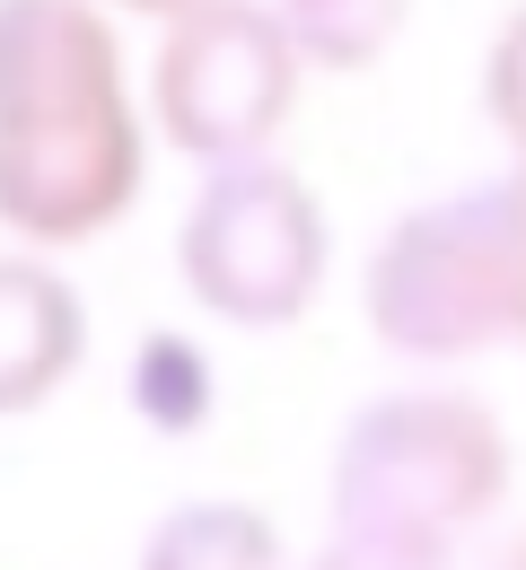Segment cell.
<instances>
[{"label":"cell","instance_id":"obj_6","mask_svg":"<svg viewBox=\"0 0 526 570\" xmlns=\"http://www.w3.org/2000/svg\"><path fill=\"white\" fill-rule=\"evenodd\" d=\"M88 360V298L44 255H0V422L53 404Z\"/></svg>","mask_w":526,"mask_h":570},{"label":"cell","instance_id":"obj_5","mask_svg":"<svg viewBox=\"0 0 526 570\" xmlns=\"http://www.w3.org/2000/svg\"><path fill=\"white\" fill-rule=\"evenodd\" d=\"M158 27H167L150 62L158 141L202 167L281 141L290 97H299V53L264 0H185Z\"/></svg>","mask_w":526,"mask_h":570},{"label":"cell","instance_id":"obj_8","mask_svg":"<svg viewBox=\"0 0 526 570\" xmlns=\"http://www.w3.org/2000/svg\"><path fill=\"white\" fill-rule=\"evenodd\" d=\"M272 518L264 509H237V500H193V509H167L150 535H141V562L176 570V562H272Z\"/></svg>","mask_w":526,"mask_h":570},{"label":"cell","instance_id":"obj_4","mask_svg":"<svg viewBox=\"0 0 526 570\" xmlns=\"http://www.w3.org/2000/svg\"><path fill=\"white\" fill-rule=\"evenodd\" d=\"M325 255H334V228L299 185V167H281L272 149L211 158L185 219H176L185 298L220 325H246V334L299 325L307 298L325 289Z\"/></svg>","mask_w":526,"mask_h":570},{"label":"cell","instance_id":"obj_2","mask_svg":"<svg viewBox=\"0 0 526 570\" xmlns=\"http://www.w3.org/2000/svg\"><path fill=\"white\" fill-rule=\"evenodd\" d=\"M509 492V430L474 395H369L334 439L325 483V562L343 570H430Z\"/></svg>","mask_w":526,"mask_h":570},{"label":"cell","instance_id":"obj_10","mask_svg":"<svg viewBox=\"0 0 526 570\" xmlns=\"http://www.w3.org/2000/svg\"><path fill=\"white\" fill-rule=\"evenodd\" d=\"M115 9H132V18H167V9H185V0H115Z\"/></svg>","mask_w":526,"mask_h":570},{"label":"cell","instance_id":"obj_9","mask_svg":"<svg viewBox=\"0 0 526 570\" xmlns=\"http://www.w3.org/2000/svg\"><path fill=\"white\" fill-rule=\"evenodd\" d=\"M132 413L158 430V439H185V430L211 422V360L185 334H150L132 352Z\"/></svg>","mask_w":526,"mask_h":570},{"label":"cell","instance_id":"obj_1","mask_svg":"<svg viewBox=\"0 0 526 570\" xmlns=\"http://www.w3.org/2000/svg\"><path fill=\"white\" fill-rule=\"evenodd\" d=\"M141 158L106 0H0V228L79 246L141 203Z\"/></svg>","mask_w":526,"mask_h":570},{"label":"cell","instance_id":"obj_7","mask_svg":"<svg viewBox=\"0 0 526 570\" xmlns=\"http://www.w3.org/2000/svg\"><path fill=\"white\" fill-rule=\"evenodd\" d=\"M299 71H369L386 62V45L404 36L413 0H272Z\"/></svg>","mask_w":526,"mask_h":570},{"label":"cell","instance_id":"obj_3","mask_svg":"<svg viewBox=\"0 0 526 570\" xmlns=\"http://www.w3.org/2000/svg\"><path fill=\"white\" fill-rule=\"evenodd\" d=\"M369 334L395 360H483L518 343L526 316V203L518 176H483L395 212L360 273Z\"/></svg>","mask_w":526,"mask_h":570}]
</instances>
